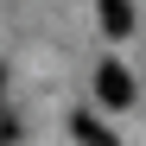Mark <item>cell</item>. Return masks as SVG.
Masks as SVG:
<instances>
[{"instance_id": "cell-1", "label": "cell", "mask_w": 146, "mask_h": 146, "mask_svg": "<svg viewBox=\"0 0 146 146\" xmlns=\"http://www.w3.org/2000/svg\"><path fill=\"white\" fill-rule=\"evenodd\" d=\"M95 95H102L108 108H127V102H133V76H127L121 64H102V70H95Z\"/></svg>"}, {"instance_id": "cell-3", "label": "cell", "mask_w": 146, "mask_h": 146, "mask_svg": "<svg viewBox=\"0 0 146 146\" xmlns=\"http://www.w3.org/2000/svg\"><path fill=\"white\" fill-rule=\"evenodd\" d=\"M70 127H76V140H83V146H114V133L102 127V121H89V114H76Z\"/></svg>"}, {"instance_id": "cell-2", "label": "cell", "mask_w": 146, "mask_h": 146, "mask_svg": "<svg viewBox=\"0 0 146 146\" xmlns=\"http://www.w3.org/2000/svg\"><path fill=\"white\" fill-rule=\"evenodd\" d=\"M95 19H102L108 38H127L133 32V0H95Z\"/></svg>"}]
</instances>
